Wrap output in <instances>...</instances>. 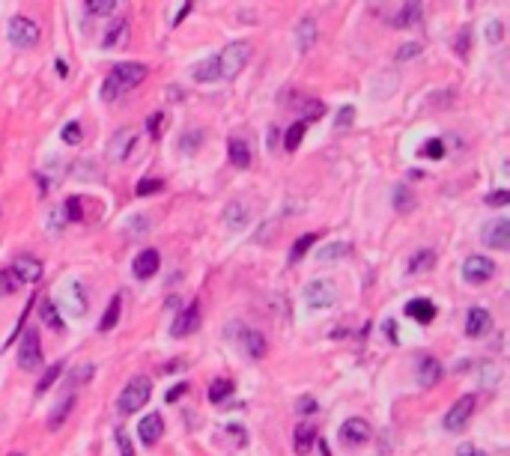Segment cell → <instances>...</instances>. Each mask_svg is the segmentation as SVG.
<instances>
[{"instance_id": "6da1fadb", "label": "cell", "mask_w": 510, "mask_h": 456, "mask_svg": "<svg viewBox=\"0 0 510 456\" xmlns=\"http://www.w3.org/2000/svg\"><path fill=\"white\" fill-rule=\"evenodd\" d=\"M143 81H147V66H143V63H119L117 69L105 78L102 98H105V102H117L123 93L135 90V87H140Z\"/></svg>"}, {"instance_id": "7a4b0ae2", "label": "cell", "mask_w": 510, "mask_h": 456, "mask_svg": "<svg viewBox=\"0 0 510 456\" xmlns=\"http://www.w3.org/2000/svg\"><path fill=\"white\" fill-rule=\"evenodd\" d=\"M248 57H251V42H230V45L215 54L218 60V81H233L242 69L248 66Z\"/></svg>"}, {"instance_id": "3957f363", "label": "cell", "mask_w": 510, "mask_h": 456, "mask_svg": "<svg viewBox=\"0 0 510 456\" xmlns=\"http://www.w3.org/2000/svg\"><path fill=\"white\" fill-rule=\"evenodd\" d=\"M150 397H152V379H147V376H135V379H129V385L123 388V394H119V399H117L119 415H135V411H140L150 403Z\"/></svg>"}, {"instance_id": "277c9868", "label": "cell", "mask_w": 510, "mask_h": 456, "mask_svg": "<svg viewBox=\"0 0 510 456\" xmlns=\"http://www.w3.org/2000/svg\"><path fill=\"white\" fill-rule=\"evenodd\" d=\"M305 302L314 310H328L337 304V286L328 281V277H316L305 286Z\"/></svg>"}, {"instance_id": "5b68a950", "label": "cell", "mask_w": 510, "mask_h": 456, "mask_svg": "<svg viewBox=\"0 0 510 456\" xmlns=\"http://www.w3.org/2000/svg\"><path fill=\"white\" fill-rule=\"evenodd\" d=\"M6 36L15 48H33L39 42V24L24 18V15H15V18H9V24H6Z\"/></svg>"}, {"instance_id": "8992f818", "label": "cell", "mask_w": 510, "mask_h": 456, "mask_svg": "<svg viewBox=\"0 0 510 456\" xmlns=\"http://www.w3.org/2000/svg\"><path fill=\"white\" fill-rule=\"evenodd\" d=\"M18 367L24 373H33L42 367V343H39V334L36 328L24 331V337H21V349H18Z\"/></svg>"}, {"instance_id": "52a82bcc", "label": "cell", "mask_w": 510, "mask_h": 456, "mask_svg": "<svg viewBox=\"0 0 510 456\" xmlns=\"http://www.w3.org/2000/svg\"><path fill=\"white\" fill-rule=\"evenodd\" d=\"M474 394H465V397H460L457 403H453L451 409H448V415H445V429L448 432H462V427L469 424V418L474 415Z\"/></svg>"}, {"instance_id": "ba28073f", "label": "cell", "mask_w": 510, "mask_h": 456, "mask_svg": "<svg viewBox=\"0 0 510 456\" xmlns=\"http://www.w3.org/2000/svg\"><path fill=\"white\" fill-rule=\"evenodd\" d=\"M481 239H483L486 248L507 251V244H510V221H507V218H495V221H490V224L483 227Z\"/></svg>"}, {"instance_id": "9c48e42d", "label": "cell", "mask_w": 510, "mask_h": 456, "mask_svg": "<svg viewBox=\"0 0 510 456\" xmlns=\"http://www.w3.org/2000/svg\"><path fill=\"white\" fill-rule=\"evenodd\" d=\"M493 274H495V263L486 260V257H469V260L462 263V277H465L469 284H474V286H478V284H486Z\"/></svg>"}, {"instance_id": "30bf717a", "label": "cell", "mask_w": 510, "mask_h": 456, "mask_svg": "<svg viewBox=\"0 0 510 456\" xmlns=\"http://www.w3.org/2000/svg\"><path fill=\"white\" fill-rule=\"evenodd\" d=\"M135 140H138V135H135L131 128H119V131H114V138L108 140V159H110V161H126L129 152L135 149Z\"/></svg>"}, {"instance_id": "8fae6325", "label": "cell", "mask_w": 510, "mask_h": 456, "mask_svg": "<svg viewBox=\"0 0 510 456\" xmlns=\"http://www.w3.org/2000/svg\"><path fill=\"white\" fill-rule=\"evenodd\" d=\"M197 325H201V307L188 304L182 314H176L173 325H170V337H188L191 331H197Z\"/></svg>"}, {"instance_id": "7c38bea8", "label": "cell", "mask_w": 510, "mask_h": 456, "mask_svg": "<svg viewBox=\"0 0 510 456\" xmlns=\"http://www.w3.org/2000/svg\"><path fill=\"white\" fill-rule=\"evenodd\" d=\"M370 436H373V429H370L367 420H361V418H349V420H343V427H340V439L347 444H352V448L364 444Z\"/></svg>"}, {"instance_id": "4fadbf2b", "label": "cell", "mask_w": 510, "mask_h": 456, "mask_svg": "<svg viewBox=\"0 0 510 456\" xmlns=\"http://www.w3.org/2000/svg\"><path fill=\"white\" fill-rule=\"evenodd\" d=\"M159 265H161L159 251H155V248H147V251H140L138 257H135V263H131V272H135L138 281H150V277L159 272Z\"/></svg>"}, {"instance_id": "5bb4252c", "label": "cell", "mask_w": 510, "mask_h": 456, "mask_svg": "<svg viewBox=\"0 0 510 456\" xmlns=\"http://www.w3.org/2000/svg\"><path fill=\"white\" fill-rule=\"evenodd\" d=\"M224 224L230 230H245L251 224V206L242 203V200H230L224 206Z\"/></svg>"}, {"instance_id": "9a60e30c", "label": "cell", "mask_w": 510, "mask_h": 456, "mask_svg": "<svg viewBox=\"0 0 510 456\" xmlns=\"http://www.w3.org/2000/svg\"><path fill=\"white\" fill-rule=\"evenodd\" d=\"M9 272L15 274L18 284H36L39 277H42V263L36 257H18Z\"/></svg>"}, {"instance_id": "2e32d148", "label": "cell", "mask_w": 510, "mask_h": 456, "mask_svg": "<svg viewBox=\"0 0 510 456\" xmlns=\"http://www.w3.org/2000/svg\"><path fill=\"white\" fill-rule=\"evenodd\" d=\"M164 436V420H161V415L159 411H152V415H147L138 424V439L143 441V444H155Z\"/></svg>"}, {"instance_id": "e0dca14e", "label": "cell", "mask_w": 510, "mask_h": 456, "mask_svg": "<svg viewBox=\"0 0 510 456\" xmlns=\"http://www.w3.org/2000/svg\"><path fill=\"white\" fill-rule=\"evenodd\" d=\"M316 36H319V27H316L314 18H302V21H298V27H296V48H298V54H307L310 48H314Z\"/></svg>"}, {"instance_id": "ac0fdd59", "label": "cell", "mask_w": 510, "mask_h": 456, "mask_svg": "<svg viewBox=\"0 0 510 456\" xmlns=\"http://www.w3.org/2000/svg\"><path fill=\"white\" fill-rule=\"evenodd\" d=\"M406 316H412L415 322H421V325H430V322L436 319V304L430 302V298H412V302L406 304Z\"/></svg>"}, {"instance_id": "d6986e66", "label": "cell", "mask_w": 510, "mask_h": 456, "mask_svg": "<svg viewBox=\"0 0 510 456\" xmlns=\"http://www.w3.org/2000/svg\"><path fill=\"white\" fill-rule=\"evenodd\" d=\"M490 325H493L490 314H486L483 307H472L469 319H465V334H469V337H483L486 331H490Z\"/></svg>"}, {"instance_id": "ffe728a7", "label": "cell", "mask_w": 510, "mask_h": 456, "mask_svg": "<svg viewBox=\"0 0 510 456\" xmlns=\"http://www.w3.org/2000/svg\"><path fill=\"white\" fill-rule=\"evenodd\" d=\"M227 155H230V164L239 170H248L251 168V147L242 138H233L230 147H227Z\"/></svg>"}, {"instance_id": "44dd1931", "label": "cell", "mask_w": 510, "mask_h": 456, "mask_svg": "<svg viewBox=\"0 0 510 456\" xmlns=\"http://www.w3.org/2000/svg\"><path fill=\"white\" fill-rule=\"evenodd\" d=\"M242 346H245L248 358H263V355L269 352V343H265V334H263V331H254V328H248L245 334H242Z\"/></svg>"}, {"instance_id": "7402d4cb", "label": "cell", "mask_w": 510, "mask_h": 456, "mask_svg": "<svg viewBox=\"0 0 510 456\" xmlns=\"http://www.w3.org/2000/svg\"><path fill=\"white\" fill-rule=\"evenodd\" d=\"M439 379H442V364L436 358H424L418 364V385L421 388H433V385H439Z\"/></svg>"}, {"instance_id": "603a6c76", "label": "cell", "mask_w": 510, "mask_h": 456, "mask_svg": "<svg viewBox=\"0 0 510 456\" xmlns=\"http://www.w3.org/2000/svg\"><path fill=\"white\" fill-rule=\"evenodd\" d=\"M314 441H316V429H314V427H310V424H298V427H296V432H293V448H296L298 456L310 453Z\"/></svg>"}, {"instance_id": "cb8c5ba5", "label": "cell", "mask_w": 510, "mask_h": 456, "mask_svg": "<svg viewBox=\"0 0 510 456\" xmlns=\"http://www.w3.org/2000/svg\"><path fill=\"white\" fill-rule=\"evenodd\" d=\"M129 36V21L126 18H117L110 21V27L105 30V39H102V48H117L119 42Z\"/></svg>"}, {"instance_id": "d4e9b609", "label": "cell", "mask_w": 510, "mask_h": 456, "mask_svg": "<svg viewBox=\"0 0 510 456\" xmlns=\"http://www.w3.org/2000/svg\"><path fill=\"white\" fill-rule=\"evenodd\" d=\"M418 21H421V0H406L403 9H400V15L394 18V24L397 27H415Z\"/></svg>"}, {"instance_id": "484cf974", "label": "cell", "mask_w": 510, "mask_h": 456, "mask_svg": "<svg viewBox=\"0 0 510 456\" xmlns=\"http://www.w3.org/2000/svg\"><path fill=\"white\" fill-rule=\"evenodd\" d=\"M436 265V251L433 248H424V251H418L412 260H409V272L412 274H424V272H430Z\"/></svg>"}, {"instance_id": "4316f807", "label": "cell", "mask_w": 510, "mask_h": 456, "mask_svg": "<svg viewBox=\"0 0 510 456\" xmlns=\"http://www.w3.org/2000/svg\"><path fill=\"white\" fill-rule=\"evenodd\" d=\"M347 253H349V244L347 242H331V244H326V248L316 251V260L319 263H335V260H343Z\"/></svg>"}, {"instance_id": "83f0119b", "label": "cell", "mask_w": 510, "mask_h": 456, "mask_svg": "<svg viewBox=\"0 0 510 456\" xmlns=\"http://www.w3.org/2000/svg\"><path fill=\"white\" fill-rule=\"evenodd\" d=\"M119 310H123V295H114L110 298V304H108V310H105V316H102V322H99V331H110L119 322Z\"/></svg>"}, {"instance_id": "f1b7e54d", "label": "cell", "mask_w": 510, "mask_h": 456, "mask_svg": "<svg viewBox=\"0 0 510 456\" xmlns=\"http://www.w3.org/2000/svg\"><path fill=\"white\" fill-rule=\"evenodd\" d=\"M39 316H42V322L51 328V331H63L66 325H63V319H60V314H57V307H54V302L51 298H45V302L39 304Z\"/></svg>"}, {"instance_id": "f546056e", "label": "cell", "mask_w": 510, "mask_h": 456, "mask_svg": "<svg viewBox=\"0 0 510 456\" xmlns=\"http://www.w3.org/2000/svg\"><path fill=\"white\" fill-rule=\"evenodd\" d=\"M305 131H307V119H298L296 126H290V128H286L284 149H286V152H296V149H298V143L305 140Z\"/></svg>"}, {"instance_id": "4dcf8cb0", "label": "cell", "mask_w": 510, "mask_h": 456, "mask_svg": "<svg viewBox=\"0 0 510 456\" xmlns=\"http://www.w3.org/2000/svg\"><path fill=\"white\" fill-rule=\"evenodd\" d=\"M194 81H203V84H212V81H218V60L215 57H209V60H203L201 66H194Z\"/></svg>"}, {"instance_id": "1f68e13d", "label": "cell", "mask_w": 510, "mask_h": 456, "mask_svg": "<svg viewBox=\"0 0 510 456\" xmlns=\"http://www.w3.org/2000/svg\"><path fill=\"white\" fill-rule=\"evenodd\" d=\"M394 209L400 215H406V212H412V209H415V197H412V191H409L406 185L394 188Z\"/></svg>"}, {"instance_id": "d6a6232c", "label": "cell", "mask_w": 510, "mask_h": 456, "mask_svg": "<svg viewBox=\"0 0 510 456\" xmlns=\"http://www.w3.org/2000/svg\"><path fill=\"white\" fill-rule=\"evenodd\" d=\"M60 376H63V364H54V367H48V370H45V376H42V379H39V385H36V394L42 397L45 391H51V385L57 382Z\"/></svg>"}, {"instance_id": "836d02e7", "label": "cell", "mask_w": 510, "mask_h": 456, "mask_svg": "<svg viewBox=\"0 0 510 456\" xmlns=\"http://www.w3.org/2000/svg\"><path fill=\"white\" fill-rule=\"evenodd\" d=\"M72 409H75V394H69V397H66L63 403H60V409H54V418L48 420V429H57V427L63 424V420H66V415H69Z\"/></svg>"}, {"instance_id": "e575fe53", "label": "cell", "mask_w": 510, "mask_h": 456, "mask_svg": "<svg viewBox=\"0 0 510 456\" xmlns=\"http://www.w3.org/2000/svg\"><path fill=\"white\" fill-rule=\"evenodd\" d=\"M310 244H316V236H314V233H305V236L293 244V251H290V263H298V260H302L305 253L310 251Z\"/></svg>"}, {"instance_id": "d590c367", "label": "cell", "mask_w": 510, "mask_h": 456, "mask_svg": "<svg viewBox=\"0 0 510 456\" xmlns=\"http://www.w3.org/2000/svg\"><path fill=\"white\" fill-rule=\"evenodd\" d=\"M60 138L69 143V147H78V143L84 140V128H81V122H66L63 126V131H60Z\"/></svg>"}, {"instance_id": "8d00e7d4", "label": "cell", "mask_w": 510, "mask_h": 456, "mask_svg": "<svg viewBox=\"0 0 510 456\" xmlns=\"http://www.w3.org/2000/svg\"><path fill=\"white\" fill-rule=\"evenodd\" d=\"M233 394V382L230 379H215L212 388H209V399L212 403H221V399H227Z\"/></svg>"}, {"instance_id": "74e56055", "label": "cell", "mask_w": 510, "mask_h": 456, "mask_svg": "<svg viewBox=\"0 0 510 456\" xmlns=\"http://www.w3.org/2000/svg\"><path fill=\"white\" fill-rule=\"evenodd\" d=\"M421 155H424V159H433V161L445 159V143H442L439 138H430L424 147H421Z\"/></svg>"}, {"instance_id": "f35d334b", "label": "cell", "mask_w": 510, "mask_h": 456, "mask_svg": "<svg viewBox=\"0 0 510 456\" xmlns=\"http://www.w3.org/2000/svg\"><path fill=\"white\" fill-rule=\"evenodd\" d=\"M117 6V0H87V9H90L93 15H110Z\"/></svg>"}, {"instance_id": "ab89813d", "label": "cell", "mask_w": 510, "mask_h": 456, "mask_svg": "<svg viewBox=\"0 0 510 456\" xmlns=\"http://www.w3.org/2000/svg\"><path fill=\"white\" fill-rule=\"evenodd\" d=\"M18 286H21V284L15 281L13 272H3V269H0V295H13Z\"/></svg>"}, {"instance_id": "60d3db41", "label": "cell", "mask_w": 510, "mask_h": 456, "mask_svg": "<svg viewBox=\"0 0 510 456\" xmlns=\"http://www.w3.org/2000/svg\"><path fill=\"white\" fill-rule=\"evenodd\" d=\"M483 36H486V42L498 45V42L504 39V24H502V21H490V24H486V33H483Z\"/></svg>"}, {"instance_id": "b9f144b4", "label": "cell", "mask_w": 510, "mask_h": 456, "mask_svg": "<svg viewBox=\"0 0 510 456\" xmlns=\"http://www.w3.org/2000/svg\"><path fill=\"white\" fill-rule=\"evenodd\" d=\"M421 54V42H406V45L397 48V60L406 63V60H415Z\"/></svg>"}, {"instance_id": "7bdbcfd3", "label": "cell", "mask_w": 510, "mask_h": 456, "mask_svg": "<svg viewBox=\"0 0 510 456\" xmlns=\"http://www.w3.org/2000/svg\"><path fill=\"white\" fill-rule=\"evenodd\" d=\"M66 215H69V221H81L84 218L81 197H69V200H66Z\"/></svg>"}, {"instance_id": "ee69618b", "label": "cell", "mask_w": 510, "mask_h": 456, "mask_svg": "<svg viewBox=\"0 0 510 456\" xmlns=\"http://www.w3.org/2000/svg\"><path fill=\"white\" fill-rule=\"evenodd\" d=\"M352 122H356V108L347 105V108H343L340 114H337V128H340V131H343V128H352Z\"/></svg>"}, {"instance_id": "f6af8a7d", "label": "cell", "mask_w": 510, "mask_h": 456, "mask_svg": "<svg viewBox=\"0 0 510 456\" xmlns=\"http://www.w3.org/2000/svg\"><path fill=\"white\" fill-rule=\"evenodd\" d=\"M161 188H164V182H161V179H140V182H138V194H140V197H147V194L161 191Z\"/></svg>"}, {"instance_id": "bcb514c9", "label": "cell", "mask_w": 510, "mask_h": 456, "mask_svg": "<svg viewBox=\"0 0 510 456\" xmlns=\"http://www.w3.org/2000/svg\"><path fill=\"white\" fill-rule=\"evenodd\" d=\"M507 203H510V191H493V194H486V206L502 209V206H507Z\"/></svg>"}, {"instance_id": "7dc6e473", "label": "cell", "mask_w": 510, "mask_h": 456, "mask_svg": "<svg viewBox=\"0 0 510 456\" xmlns=\"http://www.w3.org/2000/svg\"><path fill=\"white\" fill-rule=\"evenodd\" d=\"M161 126H164V114H152V117L147 119V131H150L152 138L161 135Z\"/></svg>"}, {"instance_id": "c3c4849f", "label": "cell", "mask_w": 510, "mask_h": 456, "mask_svg": "<svg viewBox=\"0 0 510 456\" xmlns=\"http://www.w3.org/2000/svg\"><path fill=\"white\" fill-rule=\"evenodd\" d=\"M326 114V105L323 102H307L305 105V119H316V117H323Z\"/></svg>"}, {"instance_id": "681fc988", "label": "cell", "mask_w": 510, "mask_h": 456, "mask_svg": "<svg viewBox=\"0 0 510 456\" xmlns=\"http://www.w3.org/2000/svg\"><path fill=\"white\" fill-rule=\"evenodd\" d=\"M117 444H119V453H123V456H135V450H131V441L126 439L123 429H117Z\"/></svg>"}, {"instance_id": "f907efd6", "label": "cell", "mask_w": 510, "mask_h": 456, "mask_svg": "<svg viewBox=\"0 0 510 456\" xmlns=\"http://www.w3.org/2000/svg\"><path fill=\"white\" fill-rule=\"evenodd\" d=\"M185 391H188V385H176V388H170V391H168V403H176V399H180Z\"/></svg>"}, {"instance_id": "816d5d0a", "label": "cell", "mask_w": 510, "mask_h": 456, "mask_svg": "<svg viewBox=\"0 0 510 456\" xmlns=\"http://www.w3.org/2000/svg\"><path fill=\"white\" fill-rule=\"evenodd\" d=\"M131 224H135V227H131V236H138V233L147 230V218L138 215V218H131Z\"/></svg>"}, {"instance_id": "f5cc1de1", "label": "cell", "mask_w": 510, "mask_h": 456, "mask_svg": "<svg viewBox=\"0 0 510 456\" xmlns=\"http://www.w3.org/2000/svg\"><path fill=\"white\" fill-rule=\"evenodd\" d=\"M201 140H203L201 131H191V135L185 138V152H191V149H194V143H201Z\"/></svg>"}, {"instance_id": "db71d44e", "label": "cell", "mask_w": 510, "mask_h": 456, "mask_svg": "<svg viewBox=\"0 0 510 456\" xmlns=\"http://www.w3.org/2000/svg\"><path fill=\"white\" fill-rule=\"evenodd\" d=\"M457 51H460V54L469 51V27H465V30L460 33V39H457Z\"/></svg>"}, {"instance_id": "11a10c76", "label": "cell", "mask_w": 510, "mask_h": 456, "mask_svg": "<svg viewBox=\"0 0 510 456\" xmlns=\"http://www.w3.org/2000/svg\"><path fill=\"white\" fill-rule=\"evenodd\" d=\"M275 143H278V126H272V128H269V135H265V147L275 149Z\"/></svg>"}, {"instance_id": "9f6ffc18", "label": "cell", "mask_w": 510, "mask_h": 456, "mask_svg": "<svg viewBox=\"0 0 510 456\" xmlns=\"http://www.w3.org/2000/svg\"><path fill=\"white\" fill-rule=\"evenodd\" d=\"M385 334H388V340H391V343H397V322H391V319L385 322Z\"/></svg>"}, {"instance_id": "6f0895ef", "label": "cell", "mask_w": 510, "mask_h": 456, "mask_svg": "<svg viewBox=\"0 0 510 456\" xmlns=\"http://www.w3.org/2000/svg\"><path fill=\"white\" fill-rule=\"evenodd\" d=\"M457 456H483L478 448H472V444H462V448L457 450Z\"/></svg>"}, {"instance_id": "680465c9", "label": "cell", "mask_w": 510, "mask_h": 456, "mask_svg": "<svg viewBox=\"0 0 510 456\" xmlns=\"http://www.w3.org/2000/svg\"><path fill=\"white\" fill-rule=\"evenodd\" d=\"M298 409H302V411H314L316 406H314V399H302V403H298Z\"/></svg>"}, {"instance_id": "91938a15", "label": "cell", "mask_w": 510, "mask_h": 456, "mask_svg": "<svg viewBox=\"0 0 510 456\" xmlns=\"http://www.w3.org/2000/svg\"><path fill=\"white\" fill-rule=\"evenodd\" d=\"M182 96H185V93H182V90H176V87H170V90H168V98H176V102H180Z\"/></svg>"}, {"instance_id": "94428289", "label": "cell", "mask_w": 510, "mask_h": 456, "mask_svg": "<svg viewBox=\"0 0 510 456\" xmlns=\"http://www.w3.org/2000/svg\"><path fill=\"white\" fill-rule=\"evenodd\" d=\"M9 456H21V453H9Z\"/></svg>"}]
</instances>
